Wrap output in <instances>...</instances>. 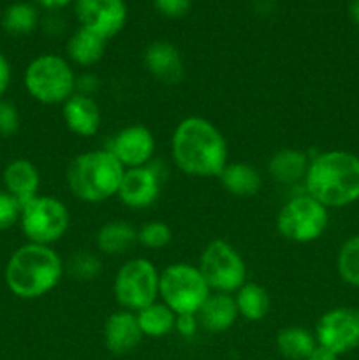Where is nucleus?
<instances>
[{"label":"nucleus","instance_id":"34","mask_svg":"<svg viewBox=\"0 0 359 360\" xmlns=\"http://www.w3.org/2000/svg\"><path fill=\"white\" fill-rule=\"evenodd\" d=\"M199 320L197 315H176L175 330L183 338H192L199 330Z\"/></svg>","mask_w":359,"mask_h":360},{"label":"nucleus","instance_id":"5","mask_svg":"<svg viewBox=\"0 0 359 360\" xmlns=\"http://www.w3.org/2000/svg\"><path fill=\"white\" fill-rule=\"evenodd\" d=\"M27 94L44 105H62L70 95L76 94L77 79L67 58L53 53H44L32 60L23 74Z\"/></svg>","mask_w":359,"mask_h":360},{"label":"nucleus","instance_id":"20","mask_svg":"<svg viewBox=\"0 0 359 360\" xmlns=\"http://www.w3.org/2000/svg\"><path fill=\"white\" fill-rule=\"evenodd\" d=\"M310 167L308 155L298 148H282L271 155L267 162V174L278 185H296L305 181Z\"/></svg>","mask_w":359,"mask_h":360},{"label":"nucleus","instance_id":"11","mask_svg":"<svg viewBox=\"0 0 359 360\" xmlns=\"http://www.w3.org/2000/svg\"><path fill=\"white\" fill-rule=\"evenodd\" d=\"M315 340L320 347L340 355L359 348V309L333 308L324 313L315 327Z\"/></svg>","mask_w":359,"mask_h":360},{"label":"nucleus","instance_id":"31","mask_svg":"<svg viewBox=\"0 0 359 360\" xmlns=\"http://www.w3.org/2000/svg\"><path fill=\"white\" fill-rule=\"evenodd\" d=\"M21 202L6 190H0V232L20 224Z\"/></svg>","mask_w":359,"mask_h":360},{"label":"nucleus","instance_id":"14","mask_svg":"<svg viewBox=\"0 0 359 360\" xmlns=\"http://www.w3.org/2000/svg\"><path fill=\"white\" fill-rule=\"evenodd\" d=\"M155 136L144 125H129L109 139L106 150L111 151L125 169L143 167L153 162Z\"/></svg>","mask_w":359,"mask_h":360},{"label":"nucleus","instance_id":"17","mask_svg":"<svg viewBox=\"0 0 359 360\" xmlns=\"http://www.w3.org/2000/svg\"><path fill=\"white\" fill-rule=\"evenodd\" d=\"M62 120L77 137H92L101 129V108L88 94L76 91L62 104Z\"/></svg>","mask_w":359,"mask_h":360},{"label":"nucleus","instance_id":"38","mask_svg":"<svg viewBox=\"0 0 359 360\" xmlns=\"http://www.w3.org/2000/svg\"><path fill=\"white\" fill-rule=\"evenodd\" d=\"M351 16L359 25V0H352L351 2Z\"/></svg>","mask_w":359,"mask_h":360},{"label":"nucleus","instance_id":"21","mask_svg":"<svg viewBox=\"0 0 359 360\" xmlns=\"http://www.w3.org/2000/svg\"><path fill=\"white\" fill-rule=\"evenodd\" d=\"M95 245L104 255H123L137 245V229L125 220L106 221L95 236Z\"/></svg>","mask_w":359,"mask_h":360},{"label":"nucleus","instance_id":"33","mask_svg":"<svg viewBox=\"0 0 359 360\" xmlns=\"http://www.w3.org/2000/svg\"><path fill=\"white\" fill-rule=\"evenodd\" d=\"M192 0H153L155 9L168 18H180L189 13Z\"/></svg>","mask_w":359,"mask_h":360},{"label":"nucleus","instance_id":"27","mask_svg":"<svg viewBox=\"0 0 359 360\" xmlns=\"http://www.w3.org/2000/svg\"><path fill=\"white\" fill-rule=\"evenodd\" d=\"M39 13L32 4H11L2 14V27L11 35H27L37 28Z\"/></svg>","mask_w":359,"mask_h":360},{"label":"nucleus","instance_id":"19","mask_svg":"<svg viewBox=\"0 0 359 360\" xmlns=\"http://www.w3.org/2000/svg\"><path fill=\"white\" fill-rule=\"evenodd\" d=\"M239 319L238 308H236L234 295L218 294L211 292L210 297L204 301L201 309L197 311L201 329L208 330L211 334H220L231 329Z\"/></svg>","mask_w":359,"mask_h":360},{"label":"nucleus","instance_id":"15","mask_svg":"<svg viewBox=\"0 0 359 360\" xmlns=\"http://www.w3.org/2000/svg\"><path fill=\"white\" fill-rule=\"evenodd\" d=\"M143 338L136 313L118 309L106 319L102 340H104L108 352H111L113 355L130 354L139 347Z\"/></svg>","mask_w":359,"mask_h":360},{"label":"nucleus","instance_id":"1","mask_svg":"<svg viewBox=\"0 0 359 360\" xmlns=\"http://www.w3.org/2000/svg\"><path fill=\"white\" fill-rule=\"evenodd\" d=\"M171 157L185 174L218 178L229 164L227 141L213 122L203 116H187L172 130Z\"/></svg>","mask_w":359,"mask_h":360},{"label":"nucleus","instance_id":"35","mask_svg":"<svg viewBox=\"0 0 359 360\" xmlns=\"http://www.w3.org/2000/svg\"><path fill=\"white\" fill-rule=\"evenodd\" d=\"M11 79H13V69H11L7 56L0 51V101H2L4 95L9 90Z\"/></svg>","mask_w":359,"mask_h":360},{"label":"nucleus","instance_id":"22","mask_svg":"<svg viewBox=\"0 0 359 360\" xmlns=\"http://www.w3.org/2000/svg\"><path fill=\"white\" fill-rule=\"evenodd\" d=\"M218 179L234 197H253L263 188V176L248 162H229Z\"/></svg>","mask_w":359,"mask_h":360},{"label":"nucleus","instance_id":"24","mask_svg":"<svg viewBox=\"0 0 359 360\" xmlns=\"http://www.w3.org/2000/svg\"><path fill=\"white\" fill-rule=\"evenodd\" d=\"M232 295H234L236 308H238L239 316L248 320V322H259V320H263L270 313V294L260 285L246 281Z\"/></svg>","mask_w":359,"mask_h":360},{"label":"nucleus","instance_id":"10","mask_svg":"<svg viewBox=\"0 0 359 360\" xmlns=\"http://www.w3.org/2000/svg\"><path fill=\"white\" fill-rule=\"evenodd\" d=\"M199 271L211 292L234 294L246 283L248 269L238 250L224 239H213L199 257Z\"/></svg>","mask_w":359,"mask_h":360},{"label":"nucleus","instance_id":"3","mask_svg":"<svg viewBox=\"0 0 359 360\" xmlns=\"http://www.w3.org/2000/svg\"><path fill=\"white\" fill-rule=\"evenodd\" d=\"M63 276V260L55 248L25 243L9 257L4 281L13 295L34 301L55 290Z\"/></svg>","mask_w":359,"mask_h":360},{"label":"nucleus","instance_id":"16","mask_svg":"<svg viewBox=\"0 0 359 360\" xmlns=\"http://www.w3.org/2000/svg\"><path fill=\"white\" fill-rule=\"evenodd\" d=\"M144 67L162 84H178L185 76V63L182 53L168 41H155L144 49Z\"/></svg>","mask_w":359,"mask_h":360},{"label":"nucleus","instance_id":"32","mask_svg":"<svg viewBox=\"0 0 359 360\" xmlns=\"http://www.w3.org/2000/svg\"><path fill=\"white\" fill-rule=\"evenodd\" d=\"M20 112L18 108L9 101H0V136L11 137L20 129Z\"/></svg>","mask_w":359,"mask_h":360},{"label":"nucleus","instance_id":"13","mask_svg":"<svg viewBox=\"0 0 359 360\" xmlns=\"http://www.w3.org/2000/svg\"><path fill=\"white\" fill-rule=\"evenodd\" d=\"M76 16L83 28L95 32L109 41L127 21V6L123 0H76Z\"/></svg>","mask_w":359,"mask_h":360},{"label":"nucleus","instance_id":"26","mask_svg":"<svg viewBox=\"0 0 359 360\" xmlns=\"http://www.w3.org/2000/svg\"><path fill=\"white\" fill-rule=\"evenodd\" d=\"M315 347V334L305 327H285L277 334L278 352L289 360H305Z\"/></svg>","mask_w":359,"mask_h":360},{"label":"nucleus","instance_id":"2","mask_svg":"<svg viewBox=\"0 0 359 360\" xmlns=\"http://www.w3.org/2000/svg\"><path fill=\"white\" fill-rule=\"evenodd\" d=\"M303 183L327 210L351 206L359 200V157L345 150L322 151L310 160Z\"/></svg>","mask_w":359,"mask_h":360},{"label":"nucleus","instance_id":"12","mask_svg":"<svg viewBox=\"0 0 359 360\" xmlns=\"http://www.w3.org/2000/svg\"><path fill=\"white\" fill-rule=\"evenodd\" d=\"M162 179L164 174L157 162H150L143 167L125 169L116 197L130 210H146L160 197Z\"/></svg>","mask_w":359,"mask_h":360},{"label":"nucleus","instance_id":"37","mask_svg":"<svg viewBox=\"0 0 359 360\" xmlns=\"http://www.w3.org/2000/svg\"><path fill=\"white\" fill-rule=\"evenodd\" d=\"M35 2L39 4V6L46 7V9H62V7L69 6L73 0H35ZM76 2V0H74Z\"/></svg>","mask_w":359,"mask_h":360},{"label":"nucleus","instance_id":"28","mask_svg":"<svg viewBox=\"0 0 359 360\" xmlns=\"http://www.w3.org/2000/svg\"><path fill=\"white\" fill-rule=\"evenodd\" d=\"M336 269L341 280L359 288V236H352L338 250Z\"/></svg>","mask_w":359,"mask_h":360},{"label":"nucleus","instance_id":"25","mask_svg":"<svg viewBox=\"0 0 359 360\" xmlns=\"http://www.w3.org/2000/svg\"><path fill=\"white\" fill-rule=\"evenodd\" d=\"M136 315L144 338L158 340V338L169 336L175 330L176 313L171 308H168L162 301L146 306L144 309L137 311Z\"/></svg>","mask_w":359,"mask_h":360},{"label":"nucleus","instance_id":"18","mask_svg":"<svg viewBox=\"0 0 359 360\" xmlns=\"http://www.w3.org/2000/svg\"><path fill=\"white\" fill-rule=\"evenodd\" d=\"M4 190L23 204L39 195L41 188V172L34 162L27 158H16L4 169Z\"/></svg>","mask_w":359,"mask_h":360},{"label":"nucleus","instance_id":"9","mask_svg":"<svg viewBox=\"0 0 359 360\" xmlns=\"http://www.w3.org/2000/svg\"><path fill=\"white\" fill-rule=\"evenodd\" d=\"M327 224L329 210L308 193L289 199L277 214L278 234L298 245H306L322 238Z\"/></svg>","mask_w":359,"mask_h":360},{"label":"nucleus","instance_id":"29","mask_svg":"<svg viewBox=\"0 0 359 360\" xmlns=\"http://www.w3.org/2000/svg\"><path fill=\"white\" fill-rule=\"evenodd\" d=\"M172 232L165 221L150 220L137 229V243L146 250H162L171 243Z\"/></svg>","mask_w":359,"mask_h":360},{"label":"nucleus","instance_id":"6","mask_svg":"<svg viewBox=\"0 0 359 360\" xmlns=\"http://www.w3.org/2000/svg\"><path fill=\"white\" fill-rule=\"evenodd\" d=\"M210 294V287L197 266L175 262L160 273L158 299L176 315H197Z\"/></svg>","mask_w":359,"mask_h":360},{"label":"nucleus","instance_id":"8","mask_svg":"<svg viewBox=\"0 0 359 360\" xmlns=\"http://www.w3.org/2000/svg\"><path fill=\"white\" fill-rule=\"evenodd\" d=\"M20 227L27 243L51 246L69 231L70 213L56 197L37 195L21 207Z\"/></svg>","mask_w":359,"mask_h":360},{"label":"nucleus","instance_id":"36","mask_svg":"<svg viewBox=\"0 0 359 360\" xmlns=\"http://www.w3.org/2000/svg\"><path fill=\"white\" fill-rule=\"evenodd\" d=\"M338 359H340V357H338L334 352L327 350V348L320 347V345L317 343V347L313 348L312 354H310L305 360H338Z\"/></svg>","mask_w":359,"mask_h":360},{"label":"nucleus","instance_id":"4","mask_svg":"<svg viewBox=\"0 0 359 360\" xmlns=\"http://www.w3.org/2000/svg\"><path fill=\"white\" fill-rule=\"evenodd\" d=\"M125 167L106 148L77 155L67 167L65 181L69 192L87 204L106 202L116 197Z\"/></svg>","mask_w":359,"mask_h":360},{"label":"nucleus","instance_id":"30","mask_svg":"<svg viewBox=\"0 0 359 360\" xmlns=\"http://www.w3.org/2000/svg\"><path fill=\"white\" fill-rule=\"evenodd\" d=\"M102 264L99 257L88 252H80L70 259L69 273L80 281H92L101 274Z\"/></svg>","mask_w":359,"mask_h":360},{"label":"nucleus","instance_id":"23","mask_svg":"<svg viewBox=\"0 0 359 360\" xmlns=\"http://www.w3.org/2000/svg\"><path fill=\"white\" fill-rule=\"evenodd\" d=\"M106 39L88 28L80 27L67 41V56L80 67H94L104 56Z\"/></svg>","mask_w":359,"mask_h":360},{"label":"nucleus","instance_id":"7","mask_svg":"<svg viewBox=\"0 0 359 360\" xmlns=\"http://www.w3.org/2000/svg\"><path fill=\"white\" fill-rule=\"evenodd\" d=\"M160 273L151 260L136 257L116 271L113 294L120 308L137 313L158 301Z\"/></svg>","mask_w":359,"mask_h":360}]
</instances>
